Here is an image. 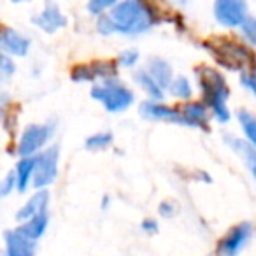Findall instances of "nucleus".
<instances>
[{
  "instance_id": "f257e3e1",
  "label": "nucleus",
  "mask_w": 256,
  "mask_h": 256,
  "mask_svg": "<svg viewBox=\"0 0 256 256\" xmlns=\"http://www.w3.org/2000/svg\"><path fill=\"white\" fill-rule=\"evenodd\" d=\"M109 16L116 26V34H124V36L146 34L162 22L160 12L154 9V6L139 0L118 2L109 11Z\"/></svg>"
},
{
  "instance_id": "f03ea898",
  "label": "nucleus",
  "mask_w": 256,
  "mask_h": 256,
  "mask_svg": "<svg viewBox=\"0 0 256 256\" xmlns=\"http://www.w3.org/2000/svg\"><path fill=\"white\" fill-rule=\"evenodd\" d=\"M196 84L202 92V102L209 107L210 114L220 123L230 121V109H228V98H230V88L218 68L209 65H200L195 68Z\"/></svg>"
},
{
  "instance_id": "7ed1b4c3",
  "label": "nucleus",
  "mask_w": 256,
  "mask_h": 256,
  "mask_svg": "<svg viewBox=\"0 0 256 256\" xmlns=\"http://www.w3.org/2000/svg\"><path fill=\"white\" fill-rule=\"evenodd\" d=\"M204 48L210 53L220 67L232 72H249L256 68V56L246 44L228 37H214L204 42Z\"/></svg>"
},
{
  "instance_id": "20e7f679",
  "label": "nucleus",
  "mask_w": 256,
  "mask_h": 256,
  "mask_svg": "<svg viewBox=\"0 0 256 256\" xmlns=\"http://www.w3.org/2000/svg\"><path fill=\"white\" fill-rule=\"evenodd\" d=\"M92 98L100 102L106 107L107 112H123L128 107L136 102V95L130 88L123 84L120 79H109V81L93 84L92 88Z\"/></svg>"
},
{
  "instance_id": "39448f33",
  "label": "nucleus",
  "mask_w": 256,
  "mask_h": 256,
  "mask_svg": "<svg viewBox=\"0 0 256 256\" xmlns=\"http://www.w3.org/2000/svg\"><path fill=\"white\" fill-rule=\"evenodd\" d=\"M53 124H28L22 132L16 146V153L20 158L37 156L40 150L48 144V140L53 137Z\"/></svg>"
},
{
  "instance_id": "423d86ee",
  "label": "nucleus",
  "mask_w": 256,
  "mask_h": 256,
  "mask_svg": "<svg viewBox=\"0 0 256 256\" xmlns=\"http://www.w3.org/2000/svg\"><path fill=\"white\" fill-rule=\"evenodd\" d=\"M70 79L74 82H92L100 79V82L118 79V62L96 60L92 64H81L72 67Z\"/></svg>"
},
{
  "instance_id": "0eeeda50",
  "label": "nucleus",
  "mask_w": 256,
  "mask_h": 256,
  "mask_svg": "<svg viewBox=\"0 0 256 256\" xmlns=\"http://www.w3.org/2000/svg\"><path fill=\"white\" fill-rule=\"evenodd\" d=\"M214 18L226 28H240L249 18L248 2L244 0H218L214 2Z\"/></svg>"
},
{
  "instance_id": "6e6552de",
  "label": "nucleus",
  "mask_w": 256,
  "mask_h": 256,
  "mask_svg": "<svg viewBox=\"0 0 256 256\" xmlns=\"http://www.w3.org/2000/svg\"><path fill=\"white\" fill-rule=\"evenodd\" d=\"M254 228L248 221H242L238 224H234L226 234L221 237L218 242V254L220 256H238L242 249L246 248L249 240H251Z\"/></svg>"
},
{
  "instance_id": "1a4fd4ad",
  "label": "nucleus",
  "mask_w": 256,
  "mask_h": 256,
  "mask_svg": "<svg viewBox=\"0 0 256 256\" xmlns=\"http://www.w3.org/2000/svg\"><path fill=\"white\" fill-rule=\"evenodd\" d=\"M58 162H60V148L51 146L44 150L40 154H37V167L34 186L39 190H46L50 184H53L58 176Z\"/></svg>"
},
{
  "instance_id": "9d476101",
  "label": "nucleus",
  "mask_w": 256,
  "mask_h": 256,
  "mask_svg": "<svg viewBox=\"0 0 256 256\" xmlns=\"http://www.w3.org/2000/svg\"><path fill=\"white\" fill-rule=\"evenodd\" d=\"M140 116H144L146 120L151 121H168V123L182 124V126H190L188 120L184 118V114L181 112V109L176 107L165 106L162 102H153V100H144L139 107ZM192 128V126H190Z\"/></svg>"
},
{
  "instance_id": "9b49d317",
  "label": "nucleus",
  "mask_w": 256,
  "mask_h": 256,
  "mask_svg": "<svg viewBox=\"0 0 256 256\" xmlns=\"http://www.w3.org/2000/svg\"><path fill=\"white\" fill-rule=\"evenodd\" d=\"M32 23L39 30L46 34H54L56 30L64 28L67 25V18L62 12L60 6L54 4V2H46V6L42 8V11L37 12L32 18Z\"/></svg>"
},
{
  "instance_id": "f8f14e48",
  "label": "nucleus",
  "mask_w": 256,
  "mask_h": 256,
  "mask_svg": "<svg viewBox=\"0 0 256 256\" xmlns=\"http://www.w3.org/2000/svg\"><path fill=\"white\" fill-rule=\"evenodd\" d=\"M0 48L4 51V54L9 56H26L30 50V39H26L22 32L11 28V26H4L2 34H0Z\"/></svg>"
},
{
  "instance_id": "ddd939ff",
  "label": "nucleus",
  "mask_w": 256,
  "mask_h": 256,
  "mask_svg": "<svg viewBox=\"0 0 256 256\" xmlns=\"http://www.w3.org/2000/svg\"><path fill=\"white\" fill-rule=\"evenodd\" d=\"M4 242H6V256H36L37 242L25 237L18 228L6 230Z\"/></svg>"
},
{
  "instance_id": "4468645a",
  "label": "nucleus",
  "mask_w": 256,
  "mask_h": 256,
  "mask_svg": "<svg viewBox=\"0 0 256 256\" xmlns=\"http://www.w3.org/2000/svg\"><path fill=\"white\" fill-rule=\"evenodd\" d=\"M48 204H50V193H48V190H39L32 196H28V200L20 207V210L16 212V220L20 223H26V221L34 220V218L40 216V214H46Z\"/></svg>"
},
{
  "instance_id": "2eb2a0df",
  "label": "nucleus",
  "mask_w": 256,
  "mask_h": 256,
  "mask_svg": "<svg viewBox=\"0 0 256 256\" xmlns=\"http://www.w3.org/2000/svg\"><path fill=\"white\" fill-rule=\"evenodd\" d=\"M223 139H224V142L232 148V151L242 160V164L246 165L249 174L256 179V148L252 146L249 140L238 139V137H235V136H224Z\"/></svg>"
},
{
  "instance_id": "dca6fc26",
  "label": "nucleus",
  "mask_w": 256,
  "mask_h": 256,
  "mask_svg": "<svg viewBox=\"0 0 256 256\" xmlns=\"http://www.w3.org/2000/svg\"><path fill=\"white\" fill-rule=\"evenodd\" d=\"M184 118L188 120L192 128H200V130H209L210 121V110L202 100H190L179 107Z\"/></svg>"
},
{
  "instance_id": "f3484780",
  "label": "nucleus",
  "mask_w": 256,
  "mask_h": 256,
  "mask_svg": "<svg viewBox=\"0 0 256 256\" xmlns=\"http://www.w3.org/2000/svg\"><path fill=\"white\" fill-rule=\"evenodd\" d=\"M146 70L150 72V76L162 86L164 90H168L174 81V74H172V67L167 60L160 56H153L148 60Z\"/></svg>"
},
{
  "instance_id": "a211bd4d",
  "label": "nucleus",
  "mask_w": 256,
  "mask_h": 256,
  "mask_svg": "<svg viewBox=\"0 0 256 256\" xmlns=\"http://www.w3.org/2000/svg\"><path fill=\"white\" fill-rule=\"evenodd\" d=\"M36 167H37V156L32 158H22L16 164L14 176L18 181V192H26L30 184H34V178H36Z\"/></svg>"
},
{
  "instance_id": "6ab92c4d",
  "label": "nucleus",
  "mask_w": 256,
  "mask_h": 256,
  "mask_svg": "<svg viewBox=\"0 0 256 256\" xmlns=\"http://www.w3.org/2000/svg\"><path fill=\"white\" fill-rule=\"evenodd\" d=\"M134 79H136L137 84L146 92V95L150 96V100H153V102H162V100H164L165 90L151 78L148 70H137L136 74H134Z\"/></svg>"
},
{
  "instance_id": "aec40b11",
  "label": "nucleus",
  "mask_w": 256,
  "mask_h": 256,
  "mask_svg": "<svg viewBox=\"0 0 256 256\" xmlns=\"http://www.w3.org/2000/svg\"><path fill=\"white\" fill-rule=\"evenodd\" d=\"M48 223H50V216H48V212H46V214H40V216L34 218V220L26 221V223H22L16 228H18L25 237H28L30 240L37 242L44 234H46Z\"/></svg>"
},
{
  "instance_id": "412c9836",
  "label": "nucleus",
  "mask_w": 256,
  "mask_h": 256,
  "mask_svg": "<svg viewBox=\"0 0 256 256\" xmlns=\"http://www.w3.org/2000/svg\"><path fill=\"white\" fill-rule=\"evenodd\" d=\"M237 121L240 124V130L244 132L246 140H249L256 148V116L249 110L240 109L237 112Z\"/></svg>"
},
{
  "instance_id": "4be33fe9",
  "label": "nucleus",
  "mask_w": 256,
  "mask_h": 256,
  "mask_svg": "<svg viewBox=\"0 0 256 256\" xmlns=\"http://www.w3.org/2000/svg\"><path fill=\"white\" fill-rule=\"evenodd\" d=\"M168 92H170L172 96H176V98L182 100V102L186 104V102H190L193 96V86L186 76H176L170 88H168Z\"/></svg>"
},
{
  "instance_id": "5701e85b",
  "label": "nucleus",
  "mask_w": 256,
  "mask_h": 256,
  "mask_svg": "<svg viewBox=\"0 0 256 256\" xmlns=\"http://www.w3.org/2000/svg\"><path fill=\"white\" fill-rule=\"evenodd\" d=\"M114 136L110 132H98V134H93L90 136L88 139L84 140V146L86 150H92V151H100V150H106L112 144Z\"/></svg>"
},
{
  "instance_id": "b1692460",
  "label": "nucleus",
  "mask_w": 256,
  "mask_h": 256,
  "mask_svg": "<svg viewBox=\"0 0 256 256\" xmlns=\"http://www.w3.org/2000/svg\"><path fill=\"white\" fill-rule=\"evenodd\" d=\"M139 58H140L139 50H136V48H126V50H123L120 54H118L116 62H118V65H121V67L132 68V67H136Z\"/></svg>"
},
{
  "instance_id": "393cba45",
  "label": "nucleus",
  "mask_w": 256,
  "mask_h": 256,
  "mask_svg": "<svg viewBox=\"0 0 256 256\" xmlns=\"http://www.w3.org/2000/svg\"><path fill=\"white\" fill-rule=\"evenodd\" d=\"M116 4L118 2H114V0H92V2L86 4V9H88L90 14L98 16L100 18V16L107 14L106 11H110Z\"/></svg>"
},
{
  "instance_id": "a878e982",
  "label": "nucleus",
  "mask_w": 256,
  "mask_h": 256,
  "mask_svg": "<svg viewBox=\"0 0 256 256\" xmlns=\"http://www.w3.org/2000/svg\"><path fill=\"white\" fill-rule=\"evenodd\" d=\"M240 36L248 44L256 46V18L249 16V18L246 20L244 25L240 26Z\"/></svg>"
},
{
  "instance_id": "bb28decb",
  "label": "nucleus",
  "mask_w": 256,
  "mask_h": 256,
  "mask_svg": "<svg viewBox=\"0 0 256 256\" xmlns=\"http://www.w3.org/2000/svg\"><path fill=\"white\" fill-rule=\"evenodd\" d=\"M14 190H18V181H16L14 170H12V172H9V174H6L2 182H0V195L9 196Z\"/></svg>"
},
{
  "instance_id": "cd10ccee",
  "label": "nucleus",
  "mask_w": 256,
  "mask_h": 256,
  "mask_svg": "<svg viewBox=\"0 0 256 256\" xmlns=\"http://www.w3.org/2000/svg\"><path fill=\"white\" fill-rule=\"evenodd\" d=\"M16 72V64L14 60H12L9 54H4L2 53V56H0V76H2V79H8L11 78L12 74Z\"/></svg>"
},
{
  "instance_id": "c85d7f7f",
  "label": "nucleus",
  "mask_w": 256,
  "mask_h": 256,
  "mask_svg": "<svg viewBox=\"0 0 256 256\" xmlns=\"http://www.w3.org/2000/svg\"><path fill=\"white\" fill-rule=\"evenodd\" d=\"M96 32L102 34V36H110V34H116V26H114L109 12H107V14H104V16H100V18L96 20Z\"/></svg>"
},
{
  "instance_id": "c756f323",
  "label": "nucleus",
  "mask_w": 256,
  "mask_h": 256,
  "mask_svg": "<svg viewBox=\"0 0 256 256\" xmlns=\"http://www.w3.org/2000/svg\"><path fill=\"white\" fill-rule=\"evenodd\" d=\"M240 82H242V86H244V88H248L256 98V68H254V70H249V72H242V74H240Z\"/></svg>"
},
{
  "instance_id": "7c9ffc66",
  "label": "nucleus",
  "mask_w": 256,
  "mask_h": 256,
  "mask_svg": "<svg viewBox=\"0 0 256 256\" xmlns=\"http://www.w3.org/2000/svg\"><path fill=\"white\" fill-rule=\"evenodd\" d=\"M178 210V206H176L172 200H164V202L158 206V214L162 218H172Z\"/></svg>"
},
{
  "instance_id": "2f4dec72",
  "label": "nucleus",
  "mask_w": 256,
  "mask_h": 256,
  "mask_svg": "<svg viewBox=\"0 0 256 256\" xmlns=\"http://www.w3.org/2000/svg\"><path fill=\"white\" fill-rule=\"evenodd\" d=\"M140 228H142L146 234H156V232H158V223L153 220V218H146V220L140 223Z\"/></svg>"
},
{
  "instance_id": "473e14b6",
  "label": "nucleus",
  "mask_w": 256,
  "mask_h": 256,
  "mask_svg": "<svg viewBox=\"0 0 256 256\" xmlns=\"http://www.w3.org/2000/svg\"><path fill=\"white\" fill-rule=\"evenodd\" d=\"M107 204H109V196H104V200H102V207H104V209H106V207H107Z\"/></svg>"
}]
</instances>
